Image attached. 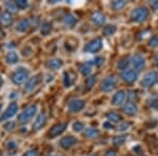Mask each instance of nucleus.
Returning a JSON list of instances; mask_svg holds the SVG:
<instances>
[{
    "mask_svg": "<svg viewBox=\"0 0 158 156\" xmlns=\"http://www.w3.org/2000/svg\"><path fill=\"white\" fill-rule=\"evenodd\" d=\"M158 82V72L156 71H149L141 78L140 84L143 88H151Z\"/></svg>",
    "mask_w": 158,
    "mask_h": 156,
    "instance_id": "1",
    "label": "nucleus"
},
{
    "mask_svg": "<svg viewBox=\"0 0 158 156\" xmlns=\"http://www.w3.org/2000/svg\"><path fill=\"white\" fill-rule=\"evenodd\" d=\"M149 16V10L146 6H137L131 12V19L134 22H142Z\"/></svg>",
    "mask_w": 158,
    "mask_h": 156,
    "instance_id": "2",
    "label": "nucleus"
},
{
    "mask_svg": "<svg viewBox=\"0 0 158 156\" xmlns=\"http://www.w3.org/2000/svg\"><path fill=\"white\" fill-rule=\"evenodd\" d=\"M37 111H38V107L37 106H30L27 108H25L21 113L19 114V121L20 122H27L30 121L35 115L37 114Z\"/></svg>",
    "mask_w": 158,
    "mask_h": 156,
    "instance_id": "3",
    "label": "nucleus"
},
{
    "mask_svg": "<svg viewBox=\"0 0 158 156\" xmlns=\"http://www.w3.org/2000/svg\"><path fill=\"white\" fill-rule=\"evenodd\" d=\"M120 77L124 82L127 83H134L135 81L138 78V73L137 71H135L134 69H130L128 68L127 70L121 71Z\"/></svg>",
    "mask_w": 158,
    "mask_h": 156,
    "instance_id": "4",
    "label": "nucleus"
},
{
    "mask_svg": "<svg viewBox=\"0 0 158 156\" xmlns=\"http://www.w3.org/2000/svg\"><path fill=\"white\" fill-rule=\"evenodd\" d=\"M17 111H18V104H17L16 102H11V103L7 106L6 111H4L1 116H0V121L7 120V119L12 118V117H14L15 115H16Z\"/></svg>",
    "mask_w": 158,
    "mask_h": 156,
    "instance_id": "5",
    "label": "nucleus"
},
{
    "mask_svg": "<svg viewBox=\"0 0 158 156\" xmlns=\"http://www.w3.org/2000/svg\"><path fill=\"white\" fill-rule=\"evenodd\" d=\"M102 48V40L100 38H95V39L91 40L88 44L85 45V51L86 53H97L98 51H100Z\"/></svg>",
    "mask_w": 158,
    "mask_h": 156,
    "instance_id": "6",
    "label": "nucleus"
},
{
    "mask_svg": "<svg viewBox=\"0 0 158 156\" xmlns=\"http://www.w3.org/2000/svg\"><path fill=\"white\" fill-rule=\"evenodd\" d=\"M116 81H117V79H116L115 76H113V75L106 77L102 80V82H101V86H100L101 91H103V92H110V91H112L114 88H115Z\"/></svg>",
    "mask_w": 158,
    "mask_h": 156,
    "instance_id": "7",
    "label": "nucleus"
},
{
    "mask_svg": "<svg viewBox=\"0 0 158 156\" xmlns=\"http://www.w3.org/2000/svg\"><path fill=\"white\" fill-rule=\"evenodd\" d=\"M130 62L132 63L135 71H140L146 66V59L140 54H135L133 57L131 58Z\"/></svg>",
    "mask_w": 158,
    "mask_h": 156,
    "instance_id": "8",
    "label": "nucleus"
},
{
    "mask_svg": "<svg viewBox=\"0 0 158 156\" xmlns=\"http://www.w3.org/2000/svg\"><path fill=\"white\" fill-rule=\"evenodd\" d=\"M27 78H29V73H27V71L19 70V71H17V72H15V74L12 77V80H13V82L16 84H22L27 80Z\"/></svg>",
    "mask_w": 158,
    "mask_h": 156,
    "instance_id": "9",
    "label": "nucleus"
},
{
    "mask_svg": "<svg viewBox=\"0 0 158 156\" xmlns=\"http://www.w3.org/2000/svg\"><path fill=\"white\" fill-rule=\"evenodd\" d=\"M126 96H127L126 91H123V90L117 91L113 95V97H112V100H111L112 104H113L114 107L121 106V104L124 102V100H126Z\"/></svg>",
    "mask_w": 158,
    "mask_h": 156,
    "instance_id": "10",
    "label": "nucleus"
},
{
    "mask_svg": "<svg viewBox=\"0 0 158 156\" xmlns=\"http://www.w3.org/2000/svg\"><path fill=\"white\" fill-rule=\"evenodd\" d=\"M40 81H41L40 75L33 76V77H31L29 80L27 81V83H25V86H24V90L27 92H31L32 90H34V88H36L38 84H39Z\"/></svg>",
    "mask_w": 158,
    "mask_h": 156,
    "instance_id": "11",
    "label": "nucleus"
},
{
    "mask_svg": "<svg viewBox=\"0 0 158 156\" xmlns=\"http://www.w3.org/2000/svg\"><path fill=\"white\" fill-rule=\"evenodd\" d=\"M68 107H69V110H70L71 112H73V113L79 112L85 107V101L81 100V99H73V100L70 101Z\"/></svg>",
    "mask_w": 158,
    "mask_h": 156,
    "instance_id": "12",
    "label": "nucleus"
},
{
    "mask_svg": "<svg viewBox=\"0 0 158 156\" xmlns=\"http://www.w3.org/2000/svg\"><path fill=\"white\" fill-rule=\"evenodd\" d=\"M123 112L127 115H130V116L136 115L137 112H138V108H137V104L135 103V102L132 101V100L126 102V104L123 106Z\"/></svg>",
    "mask_w": 158,
    "mask_h": 156,
    "instance_id": "13",
    "label": "nucleus"
},
{
    "mask_svg": "<svg viewBox=\"0 0 158 156\" xmlns=\"http://www.w3.org/2000/svg\"><path fill=\"white\" fill-rule=\"evenodd\" d=\"M76 144H77V139L73 136L63 137V138H61V140H60L61 148H63V149H65V150L72 148L73 145H75Z\"/></svg>",
    "mask_w": 158,
    "mask_h": 156,
    "instance_id": "14",
    "label": "nucleus"
},
{
    "mask_svg": "<svg viewBox=\"0 0 158 156\" xmlns=\"http://www.w3.org/2000/svg\"><path fill=\"white\" fill-rule=\"evenodd\" d=\"M67 129V124H63V122H60V124H57L56 126L52 128V130L50 131V136L51 137H56L58 135L62 134L64 132V130Z\"/></svg>",
    "mask_w": 158,
    "mask_h": 156,
    "instance_id": "15",
    "label": "nucleus"
},
{
    "mask_svg": "<svg viewBox=\"0 0 158 156\" xmlns=\"http://www.w3.org/2000/svg\"><path fill=\"white\" fill-rule=\"evenodd\" d=\"M91 20L95 25H102L106 22V16L100 12H95L92 15Z\"/></svg>",
    "mask_w": 158,
    "mask_h": 156,
    "instance_id": "16",
    "label": "nucleus"
},
{
    "mask_svg": "<svg viewBox=\"0 0 158 156\" xmlns=\"http://www.w3.org/2000/svg\"><path fill=\"white\" fill-rule=\"evenodd\" d=\"M45 115L44 114H39L38 116L36 117V119L34 120L33 122V128L34 130H39L40 128H42L43 124H45Z\"/></svg>",
    "mask_w": 158,
    "mask_h": 156,
    "instance_id": "17",
    "label": "nucleus"
},
{
    "mask_svg": "<svg viewBox=\"0 0 158 156\" xmlns=\"http://www.w3.org/2000/svg\"><path fill=\"white\" fill-rule=\"evenodd\" d=\"M18 59H19V56H18V54H17V52H15V51H10L6 56V62L10 63V65L16 63L17 61H18Z\"/></svg>",
    "mask_w": 158,
    "mask_h": 156,
    "instance_id": "18",
    "label": "nucleus"
},
{
    "mask_svg": "<svg viewBox=\"0 0 158 156\" xmlns=\"http://www.w3.org/2000/svg\"><path fill=\"white\" fill-rule=\"evenodd\" d=\"M85 135L86 138H90V139H92V138H96L99 135V132L97 129H95V128H86V129H85Z\"/></svg>",
    "mask_w": 158,
    "mask_h": 156,
    "instance_id": "19",
    "label": "nucleus"
},
{
    "mask_svg": "<svg viewBox=\"0 0 158 156\" xmlns=\"http://www.w3.org/2000/svg\"><path fill=\"white\" fill-rule=\"evenodd\" d=\"M11 22H12V16L10 13L4 12L0 15V23L2 25H9L11 24Z\"/></svg>",
    "mask_w": 158,
    "mask_h": 156,
    "instance_id": "20",
    "label": "nucleus"
},
{
    "mask_svg": "<svg viewBox=\"0 0 158 156\" xmlns=\"http://www.w3.org/2000/svg\"><path fill=\"white\" fill-rule=\"evenodd\" d=\"M30 27V21L29 20H21L19 21L16 25V30L18 32H25Z\"/></svg>",
    "mask_w": 158,
    "mask_h": 156,
    "instance_id": "21",
    "label": "nucleus"
},
{
    "mask_svg": "<svg viewBox=\"0 0 158 156\" xmlns=\"http://www.w3.org/2000/svg\"><path fill=\"white\" fill-rule=\"evenodd\" d=\"M126 6H127V1H123V0H116V1H113L111 3V6L114 11H119V10L123 9Z\"/></svg>",
    "mask_w": 158,
    "mask_h": 156,
    "instance_id": "22",
    "label": "nucleus"
},
{
    "mask_svg": "<svg viewBox=\"0 0 158 156\" xmlns=\"http://www.w3.org/2000/svg\"><path fill=\"white\" fill-rule=\"evenodd\" d=\"M106 118H108L109 122H119L121 120V116L115 112H110L106 114Z\"/></svg>",
    "mask_w": 158,
    "mask_h": 156,
    "instance_id": "23",
    "label": "nucleus"
},
{
    "mask_svg": "<svg viewBox=\"0 0 158 156\" xmlns=\"http://www.w3.org/2000/svg\"><path fill=\"white\" fill-rule=\"evenodd\" d=\"M63 23L67 25V27H71L76 23V18L72 14H68V15H65V17L63 18Z\"/></svg>",
    "mask_w": 158,
    "mask_h": 156,
    "instance_id": "24",
    "label": "nucleus"
},
{
    "mask_svg": "<svg viewBox=\"0 0 158 156\" xmlns=\"http://www.w3.org/2000/svg\"><path fill=\"white\" fill-rule=\"evenodd\" d=\"M49 66L52 70H58L62 66V61L59 59H51L49 61Z\"/></svg>",
    "mask_w": 158,
    "mask_h": 156,
    "instance_id": "25",
    "label": "nucleus"
},
{
    "mask_svg": "<svg viewBox=\"0 0 158 156\" xmlns=\"http://www.w3.org/2000/svg\"><path fill=\"white\" fill-rule=\"evenodd\" d=\"M129 63H130V59L129 58H122L118 61V63H117V66H118V69H120L121 71H124L128 69L129 66Z\"/></svg>",
    "mask_w": 158,
    "mask_h": 156,
    "instance_id": "26",
    "label": "nucleus"
},
{
    "mask_svg": "<svg viewBox=\"0 0 158 156\" xmlns=\"http://www.w3.org/2000/svg\"><path fill=\"white\" fill-rule=\"evenodd\" d=\"M148 104H149L150 108L157 109L158 108V96L157 95H154V96L150 97V99L148 100Z\"/></svg>",
    "mask_w": 158,
    "mask_h": 156,
    "instance_id": "27",
    "label": "nucleus"
},
{
    "mask_svg": "<svg viewBox=\"0 0 158 156\" xmlns=\"http://www.w3.org/2000/svg\"><path fill=\"white\" fill-rule=\"evenodd\" d=\"M127 140V137L124 135H118L113 138V145H121L124 144V141Z\"/></svg>",
    "mask_w": 158,
    "mask_h": 156,
    "instance_id": "28",
    "label": "nucleus"
},
{
    "mask_svg": "<svg viewBox=\"0 0 158 156\" xmlns=\"http://www.w3.org/2000/svg\"><path fill=\"white\" fill-rule=\"evenodd\" d=\"M115 32H116V27H115V25H113V24L106 25V27H104V29H103V34L106 35V36L113 35Z\"/></svg>",
    "mask_w": 158,
    "mask_h": 156,
    "instance_id": "29",
    "label": "nucleus"
},
{
    "mask_svg": "<svg viewBox=\"0 0 158 156\" xmlns=\"http://www.w3.org/2000/svg\"><path fill=\"white\" fill-rule=\"evenodd\" d=\"M79 71H80L82 75L86 76L92 72V66L86 65V63L85 65H79Z\"/></svg>",
    "mask_w": 158,
    "mask_h": 156,
    "instance_id": "30",
    "label": "nucleus"
},
{
    "mask_svg": "<svg viewBox=\"0 0 158 156\" xmlns=\"http://www.w3.org/2000/svg\"><path fill=\"white\" fill-rule=\"evenodd\" d=\"M63 83H64V86H67V88L71 86H72V83H73L72 78H71L70 74H69L68 72H65L64 74H63Z\"/></svg>",
    "mask_w": 158,
    "mask_h": 156,
    "instance_id": "31",
    "label": "nucleus"
},
{
    "mask_svg": "<svg viewBox=\"0 0 158 156\" xmlns=\"http://www.w3.org/2000/svg\"><path fill=\"white\" fill-rule=\"evenodd\" d=\"M131 127V124L130 122H121L117 126V131L119 132H124V131H128Z\"/></svg>",
    "mask_w": 158,
    "mask_h": 156,
    "instance_id": "32",
    "label": "nucleus"
},
{
    "mask_svg": "<svg viewBox=\"0 0 158 156\" xmlns=\"http://www.w3.org/2000/svg\"><path fill=\"white\" fill-rule=\"evenodd\" d=\"M96 82V76H89L85 80V86H86V89H91L92 86L95 84Z\"/></svg>",
    "mask_w": 158,
    "mask_h": 156,
    "instance_id": "33",
    "label": "nucleus"
},
{
    "mask_svg": "<svg viewBox=\"0 0 158 156\" xmlns=\"http://www.w3.org/2000/svg\"><path fill=\"white\" fill-rule=\"evenodd\" d=\"M73 130L75 132H80V131H82L83 129H85V124H82L81 121H76V122H74L73 124Z\"/></svg>",
    "mask_w": 158,
    "mask_h": 156,
    "instance_id": "34",
    "label": "nucleus"
},
{
    "mask_svg": "<svg viewBox=\"0 0 158 156\" xmlns=\"http://www.w3.org/2000/svg\"><path fill=\"white\" fill-rule=\"evenodd\" d=\"M149 45L151 48H156L158 45V36H156V35H154V36H152L151 38H150L149 40Z\"/></svg>",
    "mask_w": 158,
    "mask_h": 156,
    "instance_id": "35",
    "label": "nucleus"
},
{
    "mask_svg": "<svg viewBox=\"0 0 158 156\" xmlns=\"http://www.w3.org/2000/svg\"><path fill=\"white\" fill-rule=\"evenodd\" d=\"M15 6L18 7V9H25L27 6V2L23 1V0H19V1L15 2Z\"/></svg>",
    "mask_w": 158,
    "mask_h": 156,
    "instance_id": "36",
    "label": "nucleus"
},
{
    "mask_svg": "<svg viewBox=\"0 0 158 156\" xmlns=\"http://www.w3.org/2000/svg\"><path fill=\"white\" fill-rule=\"evenodd\" d=\"M51 31V27H50V24H48V23H44L42 25V27H41V33L42 34H44V35H47L48 33H49Z\"/></svg>",
    "mask_w": 158,
    "mask_h": 156,
    "instance_id": "37",
    "label": "nucleus"
},
{
    "mask_svg": "<svg viewBox=\"0 0 158 156\" xmlns=\"http://www.w3.org/2000/svg\"><path fill=\"white\" fill-rule=\"evenodd\" d=\"M22 156H38V153L35 150H29V151H27Z\"/></svg>",
    "mask_w": 158,
    "mask_h": 156,
    "instance_id": "38",
    "label": "nucleus"
},
{
    "mask_svg": "<svg viewBox=\"0 0 158 156\" xmlns=\"http://www.w3.org/2000/svg\"><path fill=\"white\" fill-rule=\"evenodd\" d=\"M104 156H117V155H116V152H115V151L109 150V151H106V153L104 154Z\"/></svg>",
    "mask_w": 158,
    "mask_h": 156,
    "instance_id": "39",
    "label": "nucleus"
},
{
    "mask_svg": "<svg viewBox=\"0 0 158 156\" xmlns=\"http://www.w3.org/2000/svg\"><path fill=\"white\" fill-rule=\"evenodd\" d=\"M4 127H6V129H7V130H9V129H10V130H12L13 128L15 127V124H14V122H13V121H10L9 124H6Z\"/></svg>",
    "mask_w": 158,
    "mask_h": 156,
    "instance_id": "40",
    "label": "nucleus"
},
{
    "mask_svg": "<svg viewBox=\"0 0 158 156\" xmlns=\"http://www.w3.org/2000/svg\"><path fill=\"white\" fill-rule=\"evenodd\" d=\"M17 145H15V142H13V141H10L9 144H7V148L9 149H13V148H16Z\"/></svg>",
    "mask_w": 158,
    "mask_h": 156,
    "instance_id": "41",
    "label": "nucleus"
},
{
    "mask_svg": "<svg viewBox=\"0 0 158 156\" xmlns=\"http://www.w3.org/2000/svg\"><path fill=\"white\" fill-rule=\"evenodd\" d=\"M151 4H152V6L154 7L155 10H157V11H158V0H157V1H153V2H151Z\"/></svg>",
    "mask_w": 158,
    "mask_h": 156,
    "instance_id": "42",
    "label": "nucleus"
},
{
    "mask_svg": "<svg viewBox=\"0 0 158 156\" xmlns=\"http://www.w3.org/2000/svg\"><path fill=\"white\" fill-rule=\"evenodd\" d=\"M103 127L106 128V129H111V127H112V126H111V124H109L108 122H104V124H103Z\"/></svg>",
    "mask_w": 158,
    "mask_h": 156,
    "instance_id": "43",
    "label": "nucleus"
},
{
    "mask_svg": "<svg viewBox=\"0 0 158 156\" xmlns=\"http://www.w3.org/2000/svg\"><path fill=\"white\" fill-rule=\"evenodd\" d=\"M155 62H156V65L158 66V53L156 54V57H155Z\"/></svg>",
    "mask_w": 158,
    "mask_h": 156,
    "instance_id": "44",
    "label": "nucleus"
},
{
    "mask_svg": "<svg viewBox=\"0 0 158 156\" xmlns=\"http://www.w3.org/2000/svg\"><path fill=\"white\" fill-rule=\"evenodd\" d=\"M2 83H3V80H2V78H1V77H0V88H1Z\"/></svg>",
    "mask_w": 158,
    "mask_h": 156,
    "instance_id": "45",
    "label": "nucleus"
},
{
    "mask_svg": "<svg viewBox=\"0 0 158 156\" xmlns=\"http://www.w3.org/2000/svg\"><path fill=\"white\" fill-rule=\"evenodd\" d=\"M2 36H3V33H2V31L0 30V37H2Z\"/></svg>",
    "mask_w": 158,
    "mask_h": 156,
    "instance_id": "46",
    "label": "nucleus"
},
{
    "mask_svg": "<svg viewBox=\"0 0 158 156\" xmlns=\"http://www.w3.org/2000/svg\"><path fill=\"white\" fill-rule=\"evenodd\" d=\"M49 156H58V155H55V154H53V155H49Z\"/></svg>",
    "mask_w": 158,
    "mask_h": 156,
    "instance_id": "47",
    "label": "nucleus"
},
{
    "mask_svg": "<svg viewBox=\"0 0 158 156\" xmlns=\"http://www.w3.org/2000/svg\"><path fill=\"white\" fill-rule=\"evenodd\" d=\"M90 156H97V155H95V154H93V155H90Z\"/></svg>",
    "mask_w": 158,
    "mask_h": 156,
    "instance_id": "48",
    "label": "nucleus"
},
{
    "mask_svg": "<svg viewBox=\"0 0 158 156\" xmlns=\"http://www.w3.org/2000/svg\"><path fill=\"white\" fill-rule=\"evenodd\" d=\"M0 156H2V155H1V154H0Z\"/></svg>",
    "mask_w": 158,
    "mask_h": 156,
    "instance_id": "49",
    "label": "nucleus"
},
{
    "mask_svg": "<svg viewBox=\"0 0 158 156\" xmlns=\"http://www.w3.org/2000/svg\"><path fill=\"white\" fill-rule=\"evenodd\" d=\"M0 110H1V108H0Z\"/></svg>",
    "mask_w": 158,
    "mask_h": 156,
    "instance_id": "50",
    "label": "nucleus"
}]
</instances>
